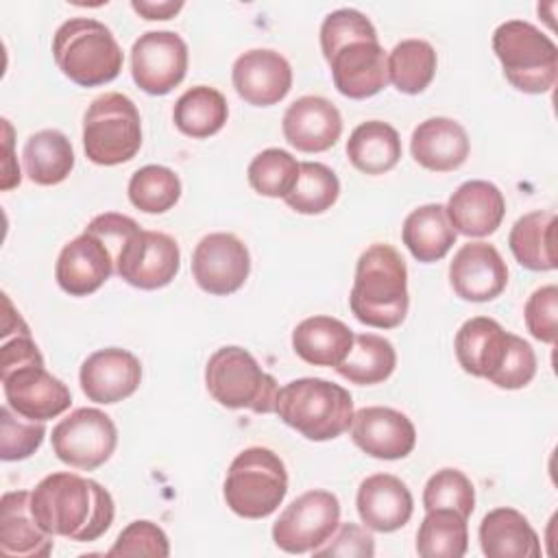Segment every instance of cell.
<instances>
[{
  "instance_id": "1",
  "label": "cell",
  "mask_w": 558,
  "mask_h": 558,
  "mask_svg": "<svg viewBox=\"0 0 558 558\" xmlns=\"http://www.w3.org/2000/svg\"><path fill=\"white\" fill-rule=\"evenodd\" d=\"M320 50L342 96L364 100L388 85V57L373 22L362 11H331L320 24Z\"/></svg>"
},
{
  "instance_id": "2",
  "label": "cell",
  "mask_w": 558,
  "mask_h": 558,
  "mask_svg": "<svg viewBox=\"0 0 558 558\" xmlns=\"http://www.w3.org/2000/svg\"><path fill=\"white\" fill-rule=\"evenodd\" d=\"M31 512L48 534L92 543L111 527L116 504L98 482L61 471L46 475L31 490Z\"/></svg>"
},
{
  "instance_id": "3",
  "label": "cell",
  "mask_w": 558,
  "mask_h": 558,
  "mask_svg": "<svg viewBox=\"0 0 558 558\" xmlns=\"http://www.w3.org/2000/svg\"><path fill=\"white\" fill-rule=\"evenodd\" d=\"M453 349L464 373L484 377L497 388L519 390L536 375V353L532 344L506 331L488 316L464 320L456 333Z\"/></svg>"
},
{
  "instance_id": "4",
  "label": "cell",
  "mask_w": 558,
  "mask_h": 558,
  "mask_svg": "<svg viewBox=\"0 0 558 558\" xmlns=\"http://www.w3.org/2000/svg\"><path fill=\"white\" fill-rule=\"evenodd\" d=\"M0 379L7 405L22 418L46 423L63 414L72 403L70 388L46 371L31 333L4 340L0 349Z\"/></svg>"
},
{
  "instance_id": "5",
  "label": "cell",
  "mask_w": 558,
  "mask_h": 558,
  "mask_svg": "<svg viewBox=\"0 0 558 558\" xmlns=\"http://www.w3.org/2000/svg\"><path fill=\"white\" fill-rule=\"evenodd\" d=\"M349 305L360 323L375 329H395L405 320L408 268L395 246L375 242L357 257Z\"/></svg>"
},
{
  "instance_id": "6",
  "label": "cell",
  "mask_w": 558,
  "mask_h": 558,
  "mask_svg": "<svg viewBox=\"0 0 558 558\" xmlns=\"http://www.w3.org/2000/svg\"><path fill=\"white\" fill-rule=\"evenodd\" d=\"M275 412L307 440L323 442L342 436L351 427L353 399L340 384L301 377L279 388Z\"/></svg>"
},
{
  "instance_id": "7",
  "label": "cell",
  "mask_w": 558,
  "mask_h": 558,
  "mask_svg": "<svg viewBox=\"0 0 558 558\" xmlns=\"http://www.w3.org/2000/svg\"><path fill=\"white\" fill-rule=\"evenodd\" d=\"M57 68L81 87L111 83L124 63V54L113 33L94 17H72L52 37Z\"/></svg>"
},
{
  "instance_id": "8",
  "label": "cell",
  "mask_w": 558,
  "mask_h": 558,
  "mask_svg": "<svg viewBox=\"0 0 558 558\" xmlns=\"http://www.w3.org/2000/svg\"><path fill=\"white\" fill-rule=\"evenodd\" d=\"M493 50L506 81L523 94H545L558 76V48L525 20H506L493 33Z\"/></svg>"
},
{
  "instance_id": "9",
  "label": "cell",
  "mask_w": 558,
  "mask_h": 558,
  "mask_svg": "<svg viewBox=\"0 0 558 558\" xmlns=\"http://www.w3.org/2000/svg\"><path fill=\"white\" fill-rule=\"evenodd\" d=\"M288 493L283 460L266 447H246L229 464L222 495L227 506L244 519L270 517Z\"/></svg>"
},
{
  "instance_id": "10",
  "label": "cell",
  "mask_w": 558,
  "mask_h": 558,
  "mask_svg": "<svg viewBox=\"0 0 558 558\" xmlns=\"http://www.w3.org/2000/svg\"><path fill=\"white\" fill-rule=\"evenodd\" d=\"M205 386L214 401L229 410L275 412L277 379L262 371L257 360L242 347H220L205 366Z\"/></svg>"
},
{
  "instance_id": "11",
  "label": "cell",
  "mask_w": 558,
  "mask_h": 558,
  "mask_svg": "<svg viewBox=\"0 0 558 558\" xmlns=\"http://www.w3.org/2000/svg\"><path fill=\"white\" fill-rule=\"evenodd\" d=\"M142 146V120L135 102L107 92L92 100L83 116V148L96 166H118L131 161Z\"/></svg>"
},
{
  "instance_id": "12",
  "label": "cell",
  "mask_w": 558,
  "mask_h": 558,
  "mask_svg": "<svg viewBox=\"0 0 558 558\" xmlns=\"http://www.w3.org/2000/svg\"><path fill=\"white\" fill-rule=\"evenodd\" d=\"M116 275L140 290L168 286L181 268L179 244L161 231L140 229L137 222L113 248Z\"/></svg>"
},
{
  "instance_id": "13",
  "label": "cell",
  "mask_w": 558,
  "mask_h": 558,
  "mask_svg": "<svg viewBox=\"0 0 558 558\" xmlns=\"http://www.w3.org/2000/svg\"><path fill=\"white\" fill-rule=\"evenodd\" d=\"M54 456L74 469L94 471L116 451L118 429L109 414L98 408H76L52 427Z\"/></svg>"
},
{
  "instance_id": "14",
  "label": "cell",
  "mask_w": 558,
  "mask_h": 558,
  "mask_svg": "<svg viewBox=\"0 0 558 558\" xmlns=\"http://www.w3.org/2000/svg\"><path fill=\"white\" fill-rule=\"evenodd\" d=\"M340 525V501L329 490H307L290 501L272 525V541L288 554L320 547Z\"/></svg>"
},
{
  "instance_id": "15",
  "label": "cell",
  "mask_w": 558,
  "mask_h": 558,
  "mask_svg": "<svg viewBox=\"0 0 558 558\" xmlns=\"http://www.w3.org/2000/svg\"><path fill=\"white\" fill-rule=\"evenodd\" d=\"M187 72V44L174 31H148L131 48V76L135 85L150 94L172 92Z\"/></svg>"
},
{
  "instance_id": "16",
  "label": "cell",
  "mask_w": 558,
  "mask_h": 558,
  "mask_svg": "<svg viewBox=\"0 0 558 558\" xmlns=\"http://www.w3.org/2000/svg\"><path fill=\"white\" fill-rule=\"evenodd\" d=\"M251 272L246 244L233 233H209L192 253V275L201 290L227 296L238 292Z\"/></svg>"
},
{
  "instance_id": "17",
  "label": "cell",
  "mask_w": 558,
  "mask_h": 558,
  "mask_svg": "<svg viewBox=\"0 0 558 558\" xmlns=\"http://www.w3.org/2000/svg\"><path fill=\"white\" fill-rule=\"evenodd\" d=\"M453 292L471 303L497 299L508 286V266L499 251L488 242L462 244L449 264Z\"/></svg>"
},
{
  "instance_id": "18",
  "label": "cell",
  "mask_w": 558,
  "mask_h": 558,
  "mask_svg": "<svg viewBox=\"0 0 558 558\" xmlns=\"http://www.w3.org/2000/svg\"><path fill=\"white\" fill-rule=\"evenodd\" d=\"M113 272V253L92 231H83L70 240L54 264V279L70 296L94 294Z\"/></svg>"
},
{
  "instance_id": "19",
  "label": "cell",
  "mask_w": 558,
  "mask_h": 558,
  "mask_svg": "<svg viewBox=\"0 0 558 558\" xmlns=\"http://www.w3.org/2000/svg\"><path fill=\"white\" fill-rule=\"evenodd\" d=\"M231 81L244 102L253 107H270L288 96L292 87V68L277 50L253 48L233 61Z\"/></svg>"
},
{
  "instance_id": "20",
  "label": "cell",
  "mask_w": 558,
  "mask_h": 558,
  "mask_svg": "<svg viewBox=\"0 0 558 558\" xmlns=\"http://www.w3.org/2000/svg\"><path fill=\"white\" fill-rule=\"evenodd\" d=\"M78 381L89 401L111 405L129 399L140 388L142 364L126 349H98L81 364Z\"/></svg>"
},
{
  "instance_id": "21",
  "label": "cell",
  "mask_w": 558,
  "mask_h": 558,
  "mask_svg": "<svg viewBox=\"0 0 558 558\" xmlns=\"http://www.w3.org/2000/svg\"><path fill=\"white\" fill-rule=\"evenodd\" d=\"M349 429L353 442L377 460L405 458L416 445L412 421L403 412L386 405H368L353 412Z\"/></svg>"
},
{
  "instance_id": "22",
  "label": "cell",
  "mask_w": 558,
  "mask_h": 558,
  "mask_svg": "<svg viewBox=\"0 0 558 558\" xmlns=\"http://www.w3.org/2000/svg\"><path fill=\"white\" fill-rule=\"evenodd\" d=\"M283 137L301 153L329 150L342 135L338 107L323 96H301L283 113Z\"/></svg>"
},
{
  "instance_id": "23",
  "label": "cell",
  "mask_w": 558,
  "mask_h": 558,
  "mask_svg": "<svg viewBox=\"0 0 558 558\" xmlns=\"http://www.w3.org/2000/svg\"><path fill=\"white\" fill-rule=\"evenodd\" d=\"M445 211L456 233L486 238L499 229L506 216V201L495 183L471 179L449 196Z\"/></svg>"
},
{
  "instance_id": "24",
  "label": "cell",
  "mask_w": 558,
  "mask_h": 558,
  "mask_svg": "<svg viewBox=\"0 0 558 558\" xmlns=\"http://www.w3.org/2000/svg\"><path fill=\"white\" fill-rule=\"evenodd\" d=\"M357 514L364 527L373 532H395L403 527L414 510V499L405 482L390 473L368 475L355 497Z\"/></svg>"
},
{
  "instance_id": "25",
  "label": "cell",
  "mask_w": 558,
  "mask_h": 558,
  "mask_svg": "<svg viewBox=\"0 0 558 558\" xmlns=\"http://www.w3.org/2000/svg\"><path fill=\"white\" fill-rule=\"evenodd\" d=\"M412 157L418 166L432 172L458 170L471 150L464 126L451 118H427L414 131L410 140Z\"/></svg>"
},
{
  "instance_id": "26",
  "label": "cell",
  "mask_w": 558,
  "mask_h": 558,
  "mask_svg": "<svg viewBox=\"0 0 558 558\" xmlns=\"http://www.w3.org/2000/svg\"><path fill=\"white\" fill-rule=\"evenodd\" d=\"M52 547V534L41 530L31 512V493H4L0 499V551L17 558H46Z\"/></svg>"
},
{
  "instance_id": "27",
  "label": "cell",
  "mask_w": 558,
  "mask_h": 558,
  "mask_svg": "<svg viewBox=\"0 0 558 558\" xmlns=\"http://www.w3.org/2000/svg\"><path fill=\"white\" fill-rule=\"evenodd\" d=\"M480 545L488 558H538L541 543L530 521L514 508H495L480 523Z\"/></svg>"
},
{
  "instance_id": "28",
  "label": "cell",
  "mask_w": 558,
  "mask_h": 558,
  "mask_svg": "<svg viewBox=\"0 0 558 558\" xmlns=\"http://www.w3.org/2000/svg\"><path fill=\"white\" fill-rule=\"evenodd\" d=\"M353 331L333 316H310L292 331L294 353L312 366H338L353 347Z\"/></svg>"
},
{
  "instance_id": "29",
  "label": "cell",
  "mask_w": 558,
  "mask_h": 558,
  "mask_svg": "<svg viewBox=\"0 0 558 558\" xmlns=\"http://www.w3.org/2000/svg\"><path fill=\"white\" fill-rule=\"evenodd\" d=\"M456 229L451 227L445 205L429 203L412 209L401 227V240L414 259L432 264L442 259L456 244Z\"/></svg>"
},
{
  "instance_id": "30",
  "label": "cell",
  "mask_w": 558,
  "mask_h": 558,
  "mask_svg": "<svg viewBox=\"0 0 558 558\" xmlns=\"http://www.w3.org/2000/svg\"><path fill=\"white\" fill-rule=\"evenodd\" d=\"M556 214L554 211H530L521 216L508 235V246L514 259L536 272L554 270L556 262Z\"/></svg>"
},
{
  "instance_id": "31",
  "label": "cell",
  "mask_w": 558,
  "mask_h": 558,
  "mask_svg": "<svg viewBox=\"0 0 558 558\" xmlns=\"http://www.w3.org/2000/svg\"><path fill=\"white\" fill-rule=\"evenodd\" d=\"M347 157L364 174H384L401 159V137L388 122L366 120L349 135Z\"/></svg>"
},
{
  "instance_id": "32",
  "label": "cell",
  "mask_w": 558,
  "mask_h": 558,
  "mask_svg": "<svg viewBox=\"0 0 558 558\" xmlns=\"http://www.w3.org/2000/svg\"><path fill=\"white\" fill-rule=\"evenodd\" d=\"M22 159L26 177L35 185H57L74 168V148L61 131L44 129L26 140Z\"/></svg>"
},
{
  "instance_id": "33",
  "label": "cell",
  "mask_w": 558,
  "mask_h": 558,
  "mask_svg": "<svg viewBox=\"0 0 558 558\" xmlns=\"http://www.w3.org/2000/svg\"><path fill=\"white\" fill-rule=\"evenodd\" d=\"M229 118V105L227 98L209 85H196L185 89L172 111L174 126L194 140H205L209 135H216Z\"/></svg>"
},
{
  "instance_id": "34",
  "label": "cell",
  "mask_w": 558,
  "mask_h": 558,
  "mask_svg": "<svg viewBox=\"0 0 558 558\" xmlns=\"http://www.w3.org/2000/svg\"><path fill=\"white\" fill-rule=\"evenodd\" d=\"M397 366V353L390 340L377 333H355L349 355L336 366L338 375L357 386L386 381Z\"/></svg>"
},
{
  "instance_id": "35",
  "label": "cell",
  "mask_w": 558,
  "mask_h": 558,
  "mask_svg": "<svg viewBox=\"0 0 558 558\" xmlns=\"http://www.w3.org/2000/svg\"><path fill=\"white\" fill-rule=\"evenodd\" d=\"M469 549L466 519L456 510H425L416 532V554L421 558H462Z\"/></svg>"
},
{
  "instance_id": "36",
  "label": "cell",
  "mask_w": 558,
  "mask_h": 558,
  "mask_svg": "<svg viewBox=\"0 0 558 558\" xmlns=\"http://www.w3.org/2000/svg\"><path fill=\"white\" fill-rule=\"evenodd\" d=\"M436 50L425 39H403L388 54V81L403 94H421L434 81Z\"/></svg>"
},
{
  "instance_id": "37",
  "label": "cell",
  "mask_w": 558,
  "mask_h": 558,
  "mask_svg": "<svg viewBox=\"0 0 558 558\" xmlns=\"http://www.w3.org/2000/svg\"><path fill=\"white\" fill-rule=\"evenodd\" d=\"M338 196H340V181L329 166L318 161H301L299 179L283 201L290 209L314 216L331 209Z\"/></svg>"
},
{
  "instance_id": "38",
  "label": "cell",
  "mask_w": 558,
  "mask_h": 558,
  "mask_svg": "<svg viewBox=\"0 0 558 558\" xmlns=\"http://www.w3.org/2000/svg\"><path fill=\"white\" fill-rule=\"evenodd\" d=\"M181 198V179L166 166H144L129 181V201L144 214H163Z\"/></svg>"
},
{
  "instance_id": "39",
  "label": "cell",
  "mask_w": 558,
  "mask_h": 558,
  "mask_svg": "<svg viewBox=\"0 0 558 558\" xmlns=\"http://www.w3.org/2000/svg\"><path fill=\"white\" fill-rule=\"evenodd\" d=\"M251 187L268 198H286L299 179V161L283 148H266L248 163Z\"/></svg>"
},
{
  "instance_id": "40",
  "label": "cell",
  "mask_w": 558,
  "mask_h": 558,
  "mask_svg": "<svg viewBox=\"0 0 558 558\" xmlns=\"http://www.w3.org/2000/svg\"><path fill=\"white\" fill-rule=\"evenodd\" d=\"M423 508L425 510L447 508L469 519L475 508V488L462 471L440 469L427 480L423 488Z\"/></svg>"
},
{
  "instance_id": "41",
  "label": "cell",
  "mask_w": 558,
  "mask_h": 558,
  "mask_svg": "<svg viewBox=\"0 0 558 558\" xmlns=\"http://www.w3.org/2000/svg\"><path fill=\"white\" fill-rule=\"evenodd\" d=\"M44 421H20V414L4 403L0 408V458L4 462L31 458L44 442Z\"/></svg>"
},
{
  "instance_id": "42",
  "label": "cell",
  "mask_w": 558,
  "mask_h": 558,
  "mask_svg": "<svg viewBox=\"0 0 558 558\" xmlns=\"http://www.w3.org/2000/svg\"><path fill=\"white\" fill-rule=\"evenodd\" d=\"M111 558L122 556H150V558H166L170 556V543L166 532L153 521H133L129 523L107 551Z\"/></svg>"
},
{
  "instance_id": "43",
  "label": "cell",
  "mask_w": 558,
  "mask_h": 558,
  "mask_svg": "<svg viewBox=\"0 0 558 558\" xmlns=\"http://www.w3.org/2000/svg\"><path fill=\"white\" fill-rule=\"evenodd\" d=\"M523 316L532 338L554 344L558 336V288L549 283L534 290L525 301Z\"/></svg>"
},
{
  "instance_id": "44",
  "label": "cell",
  "mask_w": 558,
  "mask_h": 558,
  "mask_svg": "<svg viewBox=\"0 0 558 558\" xmlns=\"http://www.w3.org/2000/svg\"><path fill=\"white\" fill-rule=\"evenodd\" d=\"M316 558L325 556H342V558H373L375 556V538L368 527H360L357 523H340L336 532L312 551Z\"/></svg>"
},
{
  "instance_id": "45",
  "label": "cell",
  "mask_w": 558,
  "mask_h": 558,
  "mask_svg": "<svg viewBox=\"0 0 558 558\" xmlns=\"http://www.w3.org/2000/svg\"><path fill=\"white\" fill-rule=\"evenodd\" d=\"M2 144H4V163H2V190H11L15 185H20L22 174H20V166L13 159V126L7 118H2Z\"/></svg>"
},
{
  "instance_id": "46",
  "label": "cell",
  "mask_w": 558,
  "mask_h": 558,
  "mask_svg": "<svg viewBox=\"0 0 558 558\" xmlns=\"http://www.w3.org/2000/svg\"><path fill=\"white\" fill-rule=\"evenodd\" d=\"M133 11L140 13L144 20H170L174 17L181 9V0H163V2H153V0H133L131 2Z\"/></svg>"
}]
</instances>
